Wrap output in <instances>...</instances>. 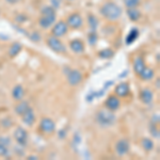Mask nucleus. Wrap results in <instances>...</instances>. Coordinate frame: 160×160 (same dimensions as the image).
<instances>
[{"label": "nucleus", "instance_id": "obj_28", "mask_svg": "<svg viewBox=\"0 0 160 160\" xmlns=\"http://www.w3.org/2000/svg\"><path fill=\"white\" fill-rule=\"evenodd\" d=\"M124 6L127 9L130 8H138L141 4V0H123Z\"/></svg>", "mask_w": 160, "mask_h": 160}, {"label": "nucleus", "instance_id": "obj_13", "mask_svg": "<svg viewBox=\"0 0 160 160\" xmlns=\"http://www.w3.org/2000/svg\"><path fill=\"white\" fill-rule=\"evenodd\" d=\"M139 99L142 104L151 105L154 102V93L148 88H143L139 93Z\"/></svg>", "mask_w": 160, "mask_h": 160}, {"label": "nucleus", "instance_id": "obj_4", "mask_svg": "<svg viewBox=\"0 0 160 160\" xmlns=\"http://www.w3.org/2000/svg\"><path fill=\"white\" fill-rule=\"evenodd\" d=\"M46 44L47 46L50 48L53 52L56 53H60V55H65L68 52V48L66 46L62 43V41L59 38H56L53 35H50L46 38Z\"/></svg>", "mask_w": 160, "mask_h": 160}, {"label": "nucleus", "instance_id": "obj_5", "mask_svg": "<svg viewBox=\"0 0 160 160\" xmlns=\"http://www.w3.org/2000/svg\"><path fill=\"white\" fill-rule=\"evenodd\" d=\"M65 22H66V24H68L69 29H73V30L81 29L84 25L83 17H82L81 14L78 12H74V13H72V14H69Z\"/></svg>", "mask_w": 160, "mask_h": 160}, {"label": "nucleus", "instance_id": "obj_1", "mask_svg": "<svg viewBox=\"0 0 160 160\" xmlns=\"http://www.w3.org/2000/svg\"><path fill=\"white\" fill-rule=\"evenodd\" d=\"M99 13L108 22H118L123 15V9L115 2L109 1L102 3V6L99 8Z\"/></svg>", "mask_w": 160, "mask_h": 160}, {"label": "nucleus", "instance_id": "obj_16", "mask_svg": "<svg viewBox=\"0 0 160 160\" xmlns=\"http://www.w3.org/2000/svg\"><path fill=\"white\" fill-rule=\"evenodd\" d=\"M22 123H24L25 125L29 126V127L34 125V123H35V113H34V111H33L32 108L30 107L29 109H28L24 113V114L22 115Z\"/></svg>", "mask_w": 160, "mask_h": 160}, {"label": "nucleus", "instance_id": "obj_6", "mask_svg": "<svg viewBox=\"0 0 160 160\" xmlns=\"http://www.w3.org/2000/svg\"><path fill=\"white\" fill-rule=\"evenodd\" d=\"M50 29H51V35L60 38L65 37V35L68 34L69 28L65 20H59V22H56L55 24H53V26Z\"/></svg>", "mask_w": 160, "mask_h": 160}, {"label": "nucleus", "instance_id": "obj_31", "mask_svg": "<svg viewBox=\"0 0 160 160\" xmlns=\"http://www.w3.org/2000/svg\"><path fill=\"white\" fill-rule=\"evenodd\" d=\"M62 3H63V0H50V4L53 8L55 10H59L62 6Z\"/></svg>", "mask_w": 160, "mask_h": 160}, {"label": "nucleus", "instance_id": "obj_35", "mask_svg": "<svg viewBox=\"0 0 160 160\" xmlns=\"http://www.w3.org/2000/svg\"><path fill=\"white\" fill-rule=\"evenodd\" d=\"M113 82H114V81H107V82H106V83L104 84V89H105V90H106V89H108L109 87L112 86Z\"/></svg>", "mask_w": 160, "mask_h": 160}, {"label": "nucleus", "instance_id": "obj_12", "mask_svg": "<svg viewBox=\"0 0 160 160\" xmlns=\"http://www.w3.org/2000/svg\"><path fill=\"white\" fill-rule=\"evenodd\" d=\"M11 138L7 136H0V156L9 157L11 154Z\"/></svg>", "mask_w": 160, "mask_h": 160}, {"label": "nucleus", "instance_id": "obj_27", "mask_svg": "<svg viewBox=\"0 0 160 160\" xmlns=\"http://www.w3.org/2000/svg\"><path fill=\"white\" fill-rule=\"evenodd\" d=\"M87 38H88V43H89L90 46H95L97 44V41H98V35H97L96 31H89V33L87 34Z\"/></svg>", "mask_w": 160, "mask_h": 160}, {"label": "nucleus", "instance_id": "obj_25", "mask_svg": "<svg viewBox=\"0 0 160 160\" xmlns=\"http://www.w3.org/2000/svg\"><path fill=\"white\" fill-rule=\"evenodd\" d=\"M140 144H141L142 148H143L145 152H151V151H153V149H154V146H155L154 141L152 140V139H149V138H142V139H141Z\"/></svg>", "mask_w": 160, "mask_h": 160}, {"label": "nucleus", "instance_id": "obj_7", "mask_svg": "<svg viewBox=\"0 0 160 160\" xmlns=\"http://www.w3.org/2000/svg\"><path fill=\"white\" fill-rule=\"evenodd\" d=\"M66 75V79H68V82L71 87H77L79 86L80 83L83 80V74L79 71V69L73 68L68 69V72L65 74Z\"/></svg>", "mask_w": 160, "mask_h": 160}, {"label": "nucleus", "instance_id": "obj_9", "mask_svg": "<svg viewBox=\"0 0 160 160\" xmlns=\"http://www.w3.org/2000/svg\"><path fill=\"white\" fill-rule=\"evenodd\" d=\"M13 137L16 140L17 144L22 148L28 144V132L24 127H17L13 132Z\"/></svg>", "mask_w": 160, "mask_h": 160}, {"label": "nucleus", "instance_id": "obj_17", "mask_svg": "<svg viewBox=\"0 0 160 160\" xmlns=\"http://www.w3.org/2000/svg\"><path fill=\"white\" fill-rule=\"evenodd\" d=\"M140 37V31H139L138 28H131L130 31L128 32V34L126 35L125 38V43L126 45H132L133 43L138 40V38Z\"/></svg>", "mask_w": 160, "mask_h": 160}, {"label": "nucleus", "instance_id": "obj_29", "mask_svg": "<svg viewBox=\"0 0 160 160\" xmlns=\"http://www.w3.org/2000/svg\"><path fill=\"white\" fill-rule=\"evenodd\" d=\"M149 132H151V135L153 136L154 138H156L157 140H159L160 132H159V129H158V127H157L156 124L151 123V125H149Z\"/></svg>", "mask_w": 160, "mask_h": 160}, {"label": "nucleus", "instance_id": "obj_36", "mask_svg": "<svg viewBox=\"0 0 160 160\" xmlns=\"http://www.w3.org/2000/svg\"><path fill=\"white\" fill-rule=\"evenodd\" d=\"M27 159H29V160H38V157L35 156V155H30V156L27 157Z\"/></svg>", "mask_w": 160, "mask_h": 160}, {"label": "nucleus", "instance_id": "obj_8", "mask_svg": "<svg viewBox=\"0 0 160 160\" xmlns=\"http://www.w3.org/2000/svg\"><path fill=\"white\" fill-rule=\"evenodd\" d=\"M115 153L118 154V156L124 157L126 156L130 151V143L127 139H120L118 141H117L114 145Z\"/></svg>", "mask_w": 160, "mask_h": 160}, {"label": "nucleus", "instance_id": "obj_2", "mask_svg": "<svg viewBox=\"0 0 160 160\" xmlns=\"http://www.w3.org/2000/svg\"><path fill=\"white\" fill-rule=\"evenodd\" d=\"M40 17H38V24L42 29L48 30L57 22V10L51 6H44L41 9Z\"/></svg>", "mask_w": 160, "mask_h": 160}, {"label": "nucleus", "instance_id": "obj_32", "mask_svg": "<svg viewBox=\"0 0 160 160\" xmlns=\"http://www.w3.org/2000/svg\"><path fill=\"white\" fill-rule=\"evenodd\" d=\"M152 123L158 125V124H159V115L158 114H154L153 115V118H152Z\"/></svg>", "mask_w": 160, "mask_h": 160}, {"label": "nucleus", "instance_id": "obj_11", "mask_svg": "<svg viewBox=\"0 0 160 160\" xmlns=\"http://www.w3.org/2000/svg\"><path fill=\"white\" fill-rule=\"evenodd\" d=\"M105 107L108 110H111L113 112L118 111L121 107V99L120 97H118L117 95H109L105 100Z\"/></svg>", "mask_w": 160, "mask_h": 160}, {"label": "nucleus", "instance_id": "obj_10", "mask_svg": "<svg viewBox=\"0 0 160 160\" xmlns=\"http://www.w3.org/2000/svg\"><path fill=\"white\" fill-rule=\"evenodd\" d=\"M40 130L43 133L50 135L56 131V123L50 118H44L40 122Z\"/></svg>", "mask_w": 160, "mask_h": 160}, {"label": "nucleus", "instance_id": "obj_19", "mask_svg": "<svg viewBox=\"0 0 160 160\" xmlns=\"http://www.w3.org/2000/svg\"><path fill=\"white\" fill-rule=\"evenodd\" d=\"M126 14H127V17L129 18L131 22H138V20L141 19L142 17V13L138 8H130V9H127L126 11Z\"/></svg>", "mask_w": 160, "mask_h": 160}, {"label": "nucleus", "instance_id": "obj_23", "mask_svg": "<svg viewBox=\"0 0 160 160\" xmlns=\"http://www.w3.org/2000/svg\"><path fill=\"white\" fill-rule=\"evenodd\" d=\"M22 44L18 43V42H14L11 44V46L9 47V56L11 57V58H15V57H17L20 53V51H22Z\"/></svg>", "mask_w": 160, "mask_h": 160}, {"label": "nucleus", "instance_id": "obj_20", "mask_svg": "<svg viewBox=\"0 0 160 160\" xmlns=\"http://www.w3.org/2000/svg\"><path fill=\"white\" fill-rule=\"evenodd\" d=\"M132 68H133V72H135L137 75L140 74L141 72L146 68L145 61H144V59L142 58V57H137L135 60H133Z\"/></svg>", "mask_w": 160, "mask_h": 160}, {"label": "nucleus", "instance_id": "obj_34", "mask_svg": "<svg viewBox=\"0 0 160 160\" xmlns=\"http://www.w3.org/2000/svg\"><path fill=\"white\" fill-rule=\"evenodd\" d=\"M22 0H6V2L7 3H9V4H17V3H19V2H22Z\"/></svg>", "mask_w": 160, "mask_h": 160}, {"label": "nucleus", "instance_id": "obj_15", "mask_svg": "<svg viewBox=\"0 0 160 160\" xmlns=\"http://www.w3.org/2000/svg\"><path fill=\"white\" fill-rule=\"evenodd\" d=\"M114 93L118 97L120 98H123V97H126L128 94L130 93V87L127 82H120L114 89Z\"/></svg>", "mask_w": 160, "mask_h": 160}, {"label": "nucleus", "instance_id": "obj_30", "mask_svg": "<svg viewBox=\"0 0 160 160\" xmlns=\"http://www.w3.org/2000/svg\"><path fill=\"white\" fill-rule=\"evenodd\" d=\"M29 38L31 41H33V42H40L41 41V34L37 31H33V32H31L29 34Z\"/></svg>", "mask_w": 160, "mask_h": 160}, {"label": "nucleus", "instance_id": "obj_33", "mask_svg": "<svg viewBox=\"0 0 160 160\" xmlns=\"http://www.w3.org/2000/svg\"><path fill=\"white\" fill-rule=\"evenodd\" d=\"M66 136H68V133H66V131L64 129L59 131V138H60V139H65Z\"/></svg>", "mask_w": 160, "mask_h": 160}, {"label": "nucleus", "instance_id": "obj_38", "mask_svg": "<svg viewBox=\"0 0 160 160\" xmlns=\"http://www.w3.org/2000/svg\"><path fill=\"white\" fill-rule=\"evenodd\" d=\"M66 1H68V2H73V1H75V0H66Z\"/></svg>", "mask_w": 160, "mask_h": 160}, {"label": "nucleus", "instance_id": "obj_22", "mask_svg": "<svg viewBox=\"0 0 160 160\" xmlns=\"http://www.w3.org/2000/svg\"><path fill=\"white\" fill-rule=\"evenodd\" d=\"M87 20H88V26H89V28H90V31H97L98 26H99L98 18H97L94 14L90 13L87 17Z\"/></svg>", "mask_w": 160, "mask_h": 160}, {"label": "nucleus", "instance_id": "obj_14", "mask_svg": "<svg viewBox=\"0 0 160 160\" xmlns=\"http://www.w3.org/2000/svg\"><path fill=\"white\" fill-rule=\"evenodd\" d=\"M69 48L76 55H82L86 51V45L80 38H74L69 42Z\"/></svg>", "mask_w": 160, "mask_h": 160}, {"label": "nucleus", "instance_id": "obj_26", "mask_svg": "<svg viewBox=\"0 0 160 160\" xmlns=\"http://www.w3.org/2000/svg\"><path fill=\"white\" fill-rule=\"evenodd\" d=\"M114 55H115L114 50H112L109 47L104 48V49L98 51V57L100 59H105V60H107V59H112L113 57H114Z\"/></svg>", "mask_w": 160, "mask_h": 160}, {"label": "nucleus", "instance_id": "obj_21", "mask_svg": "<svg viewBox=\"0 0 160 160\" xmlns=\"http://www.w3.org/2000/svg\"><path fill=\"white\" fill-rule=\"evenodd\" d=\"M30 108V105L28 102H26V100L22 99L18 102V104L15 106L14 110H15V113H16L17 115H19V117H22V114L27 111L28 109Z\"/></svg>", "mask_w": 160, "mask_h": 160}, {"label": "nucleus", "instance_id": "obj_24", "mask_svg": "<svg viewBox=\"0 0 160 160\" xmlns=\"http://www.w3.org/2000/svg\"><path fill=\"white\" fill-rule=\"evenodd\" d=\"M138 76H139V78L144 80V81H149V80H152L154 78L155 72H154V69H152L151 68H145Z\"/></svg>", "mask_w": 160, "mask_h": 160}, {"label": "nucleus", "instance_id": "obj_18", "mask_svg": "<svg viewBox=\"0 0 160 160\" xmlns=\"http://www.w3.org/2000/svg\"><path fill=\"white\" fill-rule=\"evenodd\" d=\"M12 97L14 100L19 102V100L24 99L25 97V89L20 84H16L12 90Z\"/></svg>", "mask_w": 160, "mask_h": 160}, {"label": "nucleus", "instance_id": "obj_3", "mask_svg": "<svg viewBox=\"0 0 160 160\" xmlns=\"http://www.w3.org/2000/svg\"><path fill=\"white\" fill-rule=\"evenodd\" d=\"M95 121L102 128H109L115 125L117 123V115L111 110H108L107 108L100 109L95 114Z\"/></svg>", "mask_w": 160, "mask_h": 160}, {"label": "nucleus", "instance_id": "obj_37", "mask_svg": "<svg viewBox=\"0 0 160 160\" xmlns=\"http://www.w3.org/2000/svg\"><path fill=\"white\" fill-rule=\"evenodd\" d=\"M155 86L157 87V90L159 91V89H160V88H159V78H157V82L155 83Z\"/></svg>", "mask_w": 160, "mask_h": 160}]
</instances>
